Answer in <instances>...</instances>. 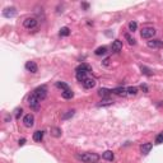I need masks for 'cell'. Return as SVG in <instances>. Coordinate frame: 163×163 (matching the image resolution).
<instances>
[{
	"mask_svg": "<svg viewBox=\"0 0 163 163\" xmlns=\"http://www.w3.org/2000/svg\"><path fill=\"white\" fill-rule=\"evenodd\" d=\"M91 72V66L88 64H80L79 66L75 69V74H77V79L83 83L84 80L88 78V73Z\"/></svg>",
	"mask_w": 163,
	"mask_h": 163,
	"instance_id": "6da1fadb",
	"label": "cell"
},
{
	"mask_svg": "<svg viewBox=\"0 0 163 163\" xmlns=\"http://www.w3.org/2000/svg\"><path fill=\"white\" fill-rule=\"evenodd\" d=\"M77 158L85 163H96L99 159V156L96 153H82V154H77Z\"/></svg>",
	"mask_w": 163,
	"mask_h": 163,
	"instance_id": "7a4b0ae2",
	"label": "cell"
},
{
	"mask_svg": "<svg viewBox=\"0 0 163 163\" xmlns=\"http://www.w3.org/2000/svg\"><path fill=\"white\" fill-rule=\"evenodd\" d=\"M40 99H38V97L36 96V94L32 92L31 94H29V97H28V105H29V107L31 108H33V110H38L40 108Z\"/></svg>",
	"mask_w": 163,
	"mask_h": 163,
	"instance_id": "3957f363",
	"label": "cell"
},
{
	"mask_svg": "<svg viewBox=\"0 0 163 163\" xmlns=\"http://www.w3.org/2000/svg\"><path fill=\"white\" fill-rule=\"evenodd\" d=\"M33 93L36 94L37 97H38L40 101H42V99H45L46 97H47V87H46V85H40V87H37V88L33 91Z\"/></svg>",
	"mask_w": 163,
	"mask_h": 163,
	"instance_id": "277c9868",
	"label": "cell"
},
{
	"mask_svg": "<svg viewBox=\"0 0 163 163\" xmlns=\"http://www.w3.org/2000/svg\"><path fill=\"white\" fill-rule=\"evenodd\" d=\"M154 34H156V29L152 28V27H146V28H143L142 32H140V36L143 37V38H153Z\"/></svg>",
	"mask_w": 163,
	"mask_h": 163,
	"instance_id": "5b68a950",
	"label": "cell"
},
{
	"mask_svg": "<svg viewBox=\"0 0 163 163\" xmlns=\"http://www.w3.org/2000/svg\"><path fill=\"white\" fill-rule=\"evenodd\" d=\"M23 26L26 27V28H28V29L34 28V27L37 26V19H36V18H33V17L26 18V19L23 21Z\"/></svg>",
	"mask_w": 163,
	"mask_h": 163,
	"instance_id": "8992f818",
	"label": "cell"
},
{
	"mask_svg": "<svg viewBox=\"0 0 163 163\" xmlns=\"http://www.w3.org/2000/svg\"><path fill=\"white\" fill-rule=\"evenodd\" d=\"M26 69L28 70L29 73H32V74H36V73L38 72V66H37V64L34 61H27L26 62Z\"/></svg>",
	"mask_w": 163,
	"mask_h": 163,
	"instance_id": "52a82bcc",
	"label": "cell"
},
{
	"mask_svg": "<svg viewBox=\"0 0 163 163\" xmlns=\"http://www.w3.org/2000/svg\"><path fill=\"white\" fill-rule=\"evenodd\" d=\"M23 124H24V126H26V127H32V126H33V124H34V117H33V115H32V113H28V115L24 116Z\"/></svg>",
	"mask_w": 163,
	"mask_h": 163,
	"instance_id": "ba28073f",
	"label": "cell"
},
{
	"mask_svg": "<svg viewBox=\"0 0 163 163\" xmlns=\"http://www.w3.org/2000/svg\"><path fill=\"white\" fill-rule=\"evenodd\" d=\"M3 15H4L5 18H13L17 15V10H15V8H5L4 10H3Z\"/></svg>",
	"mask_w": 163,
	"mask_h": 163,
	"instance_id": "9c48e42d",
	"label": "cell"
},
{
	"mask_svg": "<svg viewBox=\"0 0 163 163\" xmlns=\"http://www.w3.org/2000/svg\"><path fill=\"white\" fill-rule=\"evenodd\" d=\"M148 47L149 48H159V47H163V41L161 40H150L148 41Z\"/></svg>",
	"mask_w": 163,
	"mask_h": 163,
	"instance_id": "30bf717a",
	"label": "cell"
},
{
	"mask_svg": "<svg viewBox=\"0 0 163 163\" xmlns=\"http://www.w3.org/2000/svg\"><path fill=\"white\" fill-rule=\"evenodd\" d=\"M111 48H112L113 52H120V51L122 50V41L115 40L112 42V45H111Z\"/></svg>",
	"mask_w": 163,
	"mask_h": 163,
	"instance_id": "8fae6325",
	"label": "cell"
},
{
	"mask_svg": "<svg viewBox=\"0 0 163 163\" xmlns=\"http://www.w3.org/2000/svg\"><path fill=\"white\" fill-rule=\"evenodd\" d=\"M94 85H96V80H94L93 78H89V77H88L83 82V87H84L85 89H92Z\"/></svg>",
	"mask_w": 163,
	"mask_h": 163,
	"instance_id": "7c38bea8",
	"label": "cell"
},
{
	"mask_svg": "<svg viewBox=\"0 0 163 163\" xmlns=\"http://www.w3.org/2000/svg\"><path fill=\"white\" fill-rule=\"evenodd\" d=\"M111 92L115 93V94H117V96H127V91H126V88H124V87L113 88V89H111Z\"/></svg>",
	"mask_w": 163,
	"mask_h": 163,
	"instance_id": "4fadbf2b",
	"label": "cell"
},
{
	"mask_svg": "<svg viewBox=\"0 0 163 163\" xmlns=\"http://www.w3.org/2000/svg\"><path fill=\"white\" fill-rule=\"evenodd\" d=\"M152 148H153V144L152 143H145V144H143V145L140 146V152H142L144 156H146V154L152 150Z\"/></svg>",
	"mask_w": 163,
	"mask_h": 163,
	"instance_id": "5bb4252c",
	"label": "cell"
},
{
	"mask_svg": "<svg viewBox=\"0 0 163 163\" xmlns=\"http://www.w3.org/2000/svg\"><path fill=\"white\" fill-rule=\"evenodd\" d=\"M102 158L106 159V161H113V159H115V156H113L112 150H106L102 153Z\"/></svg>",
	"mask_w": 163,
	"mask_h": 163,
	"instance_id": "9a60e30c",
	"label": "cell"
},
{
	"mask_svg": "<svg viewBox=\"0 0 163 163\" xmlns=\"http://www.w3.org/2000/svg\"><path fill=\"white\" fill-rule=\"evenodd\" d=\"M111 93H112V92H111V89H107V88H99L98 89V94L102 97V98H107Z\"/></svg>",
	"mask_w": 163,
	"mask_h": 163,
	"instance_id": "2e32d148",
	"label": "cell"
},
{
	"mask_svg": "<svg viewBox=\"0 0 163 163\" xmlns=\"http://www.w3.org/2000/svg\"><path fill=\"white\" fill-rule=\"evenodd\" d=\"M61 96H62V98H65V99H70L74 97V93H73L72 89H66V91L61 92Z\"/></svg>",
	"mask_w": 163,
	"mask_h": 163,
	"instance_id": "e0dca14e",
	"label": "cell"
},
{
	"mask_svg": "<svg viewBox=\"0 0 163 163\" xmlns=\"http://www.w3.org/2000/svg\"><path fill=\"white\" fill-rule=\"evenodd\" d=\"M42 139H43V131L37 130V131L33 133V140L34 142H41Z\"/></svg>",
	"mask_w": 163,
	"mask_h": 163,
	"instance_id": "ac0fdd59",
	"label": "cell"
},
{
	"mask_svg": "<svg viewBox=\"0 0 163 163\" xmlns=\"http://www.w3.org/2000/svg\"><path fill=\"white\" fill-rule=\"evenodd\" d=\"M107 52V47L106 46H101V47L96 48V51H94V54H96L97 56H101V55H105V54Z\"/></svg>",
	"mask_w": 163,
	"mask_h": 163,
	"instance_id": "d6986e66",
	"label": "cell"
},
{
	"mask_svg": "<svg viewBox=\"0 0 163 163\" xmlns=\"http://www.w3.org/2000/svg\"><path fill=\"white\" fill-rule=\"evenodd\" d=\"M125 40L127 41V43H129L130 46H135V45H136V40H135L134 37H131V36H130L129 33H126V34H125Z\"/></svg>",
	"mask_w": 163,
	"mask_h": 163,
	"instance_id": "ffe728a7",
	"label": "cell"
},
{
	"mask_svg": "<svg viewBox=\"0 0 163 163\" xmlns=\"http://www.w3.org/2000/svg\"><path fill=\"white\" fill-rule=\"evenodd\" d=\"M59 34H60L61 37H66L70 34V28L69 27H62V28L60 29V32H59Z\"/></svg>",
	"mask_w": 163,
	"mask_h": 163,
	"instance_id": "44dd1931",
	"label": "cell"
},
{
	"mask_svg": "<svg viewBox=\"0 0 163 163\" xmlns=\"http://www.w3.org/2000/svg\"><path fill=\"white\" fill-rule=\"evenodd\" d=\"M51 135L55 138L61 136V129H59V127H52V129H51Z\"/></svg>",
	"mask_w": 163,
	"mask_h": 163,
	"instance_id": "7402d4cb",
	"label": "cell"
},
{
	"mask_svg": "<svg viewBox=\"0 0 163 163\" xmlns=\"http://www.w3.org/2000/svg\"><path fill=\"white\" fill-rule=\"evenodd\" d=\"M126 91H127V94H129V96H135V94L138 93L136 87H127Z\"/></svg>",
	"mask_w": 163,
	"mask_h": 163,
	"instance_id": "603a6c76",
	"label": "cell"
},
{
	"mask_svg": "<svg viewBox=\"0 0 163 163\" xmlns=\"http://www.w3.org/2000/svg\"><path fill=\"white\" fill-rule=\"evenodd\" d=\"M56 87H58V88H60V89H62V91H66V89H70V88H69V85H68L66 83H64V82H56Z\"/></svg>",
	"mask_w": 163,
	"mask_h": 163,
	"instance_id": "cb8c5ba5",
	"label": "cell"
},
{
	"mask_svg": "<svg viewBox=\"0 0 163 163\" xmlns=\"http://www.w3.org/2000/svg\"><path fill=\"white\" fill-rule=\"evenodd\" d=\"M113 101L112 99H110V98H105V99H102L101 102L98 103V106L101 107V106H110V105H112Z\"/></svg>",
	"mask_w": 163,
	"mask_h": 163,
	"instance_id": "d4e9b609",
	"label": "cell"
},
{
	"mask_svg": "<svg viewBox=\"0 0 163 163\" xmlns=\"http://www.w3.org/2000/svg\"><path fill=\"white\" fill-rule=\"evenodd\" d=\"M138 29V23L136 22H134V21H131L129 23V31H131V32H135Z\"/></svg>",
	"mask_w": 163,
	"mask_h": 163,
	"instance_id": "484cf974",
	"label": "cell"
},
{
	"mask_svg": "<svg viewBox=\"0 0 163 163\" xmlns=\"http://www.w3.org/2000/svg\"><path fill=\"white\" fill-rule=\"evenodd\" d=\"M74 113H75L74 110H69V111H66V113H65V115H62V119H64V120H66V119L74 116Z\"/></svg>",
	"mask_w": 163,
	"mask_h": 163,
	"instance_id": "4316f807",
	"label": "cell"
},
{
	"mask_svg": "<svg viewBox=\"0 0 163 163\" xmlns=\"http://www.w3.org/2000/svg\"><path fill=\"white\" fill-rule=\"evenodd\" d=\"M22 112H23V108H22V107L15 108V110H14V116H15V119H19L21 115H22Z\"/></svg>",
	"mask_w": 163,
	"mask_h": 163,
	"instance_id": "83f0119b",
	"label": "cell"
},
{
	"mask_svg": "<svg viewBox=\"0 0 163 163\" xmlns=\"http://www.w3.org/2000/svg\"><path fill=\"white\" fill-rule=\"evenodd\" d=\"M162 143H163V131L159 133L156 138V144H162Z\"/></svg>",
	"mask_w": 163,
	"mask_h": 163,
	"instance_id": "f1b7e54d",
	"label": "cell"
},
{
	"mask_svg": "<svg viewBox=\"0 0 163 163\" xmlns=\"http://www.w3.org/2000/svg\"><path fill=\"white\" fill-rule=\"evenodd\" d=\"M140 69H142V73H143V74H145V75H148V77H150V75H152V70L150 69H148V68H145V66H142V68H140Z\"/></svg>",
	"mask_w": 163,
	"mask_h": 163,
	"instance_id": "f546056e",
	"label": "cell"
},
{
	"mask_svg": "<svg viewBox=\"0 0 163 163\" xmlns=\"http://www.w3.org/2000/svg\"><path fill=\"white\" fill-rule=\"evenodd\" d=\"M24 144H26V139H19V142H18V145H19V146H23Z\"/></svg>",
	"mask_w": 163,
	"mask_h": 163,
	"instance_id": "4dcf8cb0",
	"label": "cell"
},
{
	"mask_svg": "<svg viewBox=\"0 0 163 163\" xmlns=\"http://www.w3.org/2000/svg\"><path fill=\"white\" fill-rule=\"evenodd\" d=\"M108 64H110V59L107 58V59H105V60H103V65H106V66H107Z\"/></svg>",
	"mask_w": 163,
	"mask_h": 163,
	"instance_id": "1f68e13d",
	"label": "cell"
},
{
	"mask_svg": "<svg viewBox=\"0 0 163 163\" xmlns=\"http://www.w3.org/2000/svg\"><path fill=\"white\" fill-rule=\"evenodd\" d=\"M140 88H142L144 92H148V87H146L145 84H142V87H140Z\"/></svg>",
	"mask_w": 163,
	"mask_h": 163,
	"instance_id": "d6a6232c",
	"label": "cell"
},
{
	"mask_svg": "<svg viewBox=\"0 0 163 163\" xmlns=\"http://www.w3.org/2000/svg\"><path fill=\"white\" fill-rule=\"evenodd\" d=\"M82 7H83V8H85V9H88V7H89V5L87 4V3H83V4H82Z\"/></svg>",
	"mask_w": 163,
	"mask_h": 163,
	"instance_id": "836d02e7",
	"label": "cell"
}]
</instances>
